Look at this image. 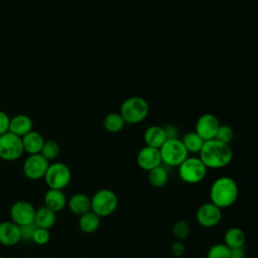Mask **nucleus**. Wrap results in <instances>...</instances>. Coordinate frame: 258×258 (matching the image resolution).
<instances>
[{"label": "nucleus", "mask_w": 258, "mask_h": 258, "mask_svg": "<svg viewBox=\"0 0 258 258\" xmlns=\"http://www.w3.org/2000/svg\"><path fill=\"white\" fill-rule=\"evenodd\" d=\"M199 154L200 159L208 169H220L226 167L233 159V150L230 144L215 138L204 141Z\"/></svg>", "instance_id": "1"}, {"label": "nucleus", "mask_w": 258, "mask_h": 258, "mask_svg": "<svg viewBox=\"0 0 258 258\" xmlns=\"http://www.w3.org/2000/svg\"><path fill=\"white\" fill-rule=\"evenodd\" d=\"M239 195L238 184L230 176H220L216 178L210 188L211 203L225 209L233 206Z\"/></svg>", "instance_id": "2"}, {"label": "nucleus", "mask_w": 258, "mask_h": 258, "mask_svg": "<svg viewBox=\"0 0 258 258\" xmlns=\"http://www.w3.org/2000/svg\"><path fill=\"white\" fill-rule=\"evenodd\" d=\"M120 115L127 124L142 122L149 113V106L145 99L137 96L127 98L120 107Z\"/></svg>", "instance_id": "3"}, {"label": "nucleus", "mask_w": 258, "mask_h": 258, "mask_svg": "<svg viewBox=\"0 0 258 258\" xmlns=\"http://www.w3.org/2000/svg\"><path fill=\"white\" fill-rule=\"evenodd\" d=\"M118 207L117 195L109 188L97 190L91 198V211L100 218L111 216Z\"/></svg>", "instance_id": "4"}, {"label": "nucleus", "mask_w": 258, "mask_h": 258, "mask_svg": "<svg viewBox=\"0 0 258 258\" xmlns=\"http://www.w3.org/2000/svg\"><path fill=\"white\" fill-rule=\"evenodd\" d=\"M159 152L162 163L171 167H177L188 156L187 150L178 138L166 139Z\"/></svg>", "instance_id": "5"}, {"label": "nucleus", "mask_w": 258, "mask_h": 258, "mask_svg": "<svg viewBox=\"0 0 258 258\" xmlns=\"http://www.w3.org/2000/svg\"><path fill=\"white\" fill-rule=\"evenodd\" d=\"M177 167L180 179L183 182L190 184L201 182L208 171V168L200 157L187 156Z\"/></svg>", "instance_id": "6"}, {"label": "nucleus", "mask_w": 258, "mask_h": 258, "mask_svg": "<svg viewBox=\"0 0 258 258\" xmlns=\"http://www.w3.org/2000/svg\"><path fill=\"white\" fill-rule=\"evenodd\" d=\"M43 178L48 188L63 189L71 182L72 172L66 163L52 162L49 163Z\"/></svg>", "instance_id": "7"}, {"label": "nucleus", "mask_w": 258, "mask_h": 258, "mask_svg": "<svg viewBox=\"0 0 258 258\" xmlns=\"http://www.w3.org/2000/svg\"><path fill=\"white\" fill-rule=\"evenodd\" d=\"M23 153L21 137L9 131L0 135V159L4 161H15Z\"/></svg>", "instance_id": "8"}, {"label": "nucleus", "mask_w": 258, "mask_h": 258, "mask_svg": "<svg viewBox=\"0 0 258 258\" xmlns=\"http://www.w3.org/2000/svg\"><path fill=\"white\" fill-rule=\"evenodd\" d=\"M49 161L45 159L40 153L28 154L22 164L23 174L30 180H38L43 178Z\"/></svg>", "instance_id": "9"}, {"label": "nucleus", "mask_w": 258, "mask_h": 258, "mask_svg": "<svg viewBox=\"0 0 258 258\" xmlns=\"http://www.w3.org/2000/svg\"><path fill=\"white\" fill-rule=\"evenodd\" d=\"M34 206L27 201H17L12 204L9 210L10 219L18 226L32 224L35 216Z\"/></svg>", "instance_id": "10"}, {"label": "nucleus", "mask_w": 258, "mask_h": 258, "mask_svg": "<svg viewBox=\"0 0 258 258\" xmlns=\"http://www.w3.org/2000/svg\"><path fill=\"white\" fill-rule=\"evenodd\" d=\"M222 219V209L213 203H205L201 205L196 213L198 224L205 228H212L218 225Z\"/></svg>", "instance_id": "11"}, {"label": "nucleus", "mask_w": 258, "mask_h": 258, "mask_svg": "<svg viewBox=\"0 0 258 258\" xmlns=\"http://www.w3.org/2000/svg\"><path fill=\"white\" fill-rule=\"evenodd\" d=\"M220 121L217 116L211 113H206L201 115L195 126V132L204 140H210L214 139L216 136V133L219 129Z\"/></svg>", "instance_id": "12"}, {"label": "nucleus", "mask_w": 258, "mask_h": 258, "mask_svg": "<svg viewBox=\"0 0 258 258\" xmlns=\"http://www.w3.org/2000/svg\"><path fill=\"white\" fill-rule=\"evenodd\" d=\"M136 161L138 166L146 171L160 165L162 163L159 148L151 147L145 145L142 147L136 156Z\"/></svg>", "instance_id": "13"}, {"label": "nucleus", "mask_w": 258, "mask_h": 258, "mask_svg": "<svg viewBox=\"0 0 258 258\" xmlns=\"http://www.w3.org/2000/svg\"><path fill=\"white\" fill-rule=\"evenodd\" d=\"M21 241L19 226L14 222L3 221L0 223V244L6 247L15 246Z\"/></svg>", "instance_id": "14"}, {"label": "nucleus", "mask_w": 258, "mask_h": 258, "mask_svg": "<svg viewBox=\"0 0 258 258\" xmlns=\"http://www.w3.org/2000/svg\"><path fill=\"white\" fill-rule=\"evenodd\" d=\"M43 202L46 208L53 211L54 213H57L64 209L68 200L62 189L48 188V190L44 194Z\"/></svg>", "instance_id": "15"}, {"label": "nucleus", "mask_w": 258, "mask_h": 258, "mask_svg": "<svg viewBox=\"0 0 258 258\" xmlns=\"http://www.w3.org/2000/svg\"><path fill=\"white\" fill-rule=\"evenodd\" d=\"M33 123L31 118L25 114H17L10 118L9 132L22 137L26 133L32 130Z\"/></svg>", "instance_id": "16"}, {"label": "nucleus", "mask_w": 258, "mask_h": 258, "mask_svg": "<svg viewBox=\"0 0 258 258\" xmlns=\"http://www.w3.org/2000/svg\"><path fill=\"white\" fill-rule=\"evenodd\" d=\"M166 139L167 137L164 127L158 125H152L148 127L143 134V140L145 142V145L155 148H160Z\"/></svg>", "instance_id": "17"}, {"label": "nucleus", "mask_w": 258, "mask_h": 258, "mask_svg": "<svg viewBox=\"0 0 258 258\" xmlns=\"http://www.w3.org/2000/svg\"><path fill=\"white\" fill-rule=\"evenodd\" d=\"M21 141L24 152L28 154H35L40 152L44 143V138L39 132L31 130L21 137Z\"/></svg>", "instance_id": "18"}, {"label": "nucleus", "mask_w": 258, "mask_h": 258, "mask_svg": "<svg viewBox=\"0 0 258 258\" xmlns=\"http://www.w3.org/2000/svg\"><path fill=\"white\" fill-rule=\"evenodd\" d=\"M67 205L73 214L77 216H81L91 211V198L86 194L78 192L73 195L69 199V201L67 202Z\"/></svg>", "instance_id": "19"}, {"label": "nucleus", "mask_w": 258, "mask_h": 258, "mask_svg": "<svg viewBox=\"0 0 258 258\" xmlns=\"http://www.w3.org/2000/svg\"><path fill=\"white\" fill-rule=\"evenodd\" d=\"M55 221H56V213L49 210L45 206L35 210L33 223L35 224L36 227L49 230L55 224Z\"/></svg>", "instance_id": "20"}, {"label": "nucleus", "mask_w": 258, "mask_h": 258, "mask_svg": "<svg viewBox=\"0 0 258 258\" xmlns=\"http://www.w3.org/2000/svg\"><path fill=\"white\" fill-rule=\"evenodd\" d=\"M79 217V228L82 232L91 234L99 229L101 224V218L93 211H89Z\"/></svg>", "instance_id": "21"}, {"label": "nucleus", "mask_w": 258, "mask_h": 258, "mask_svg": "<svg viewBox=\"0 0 258 258\" xmlns=\"http://www.w3.org/2000/svg\"><path fill=\"white\" fill-rule=\"evenodd\" d=\"M246 241V236L244 231L238 227L229 228L224 235V244L230 249L243 247Z\"/></svg>", "instance_id": "22"}, {"label": "nucleus", "mask_w": 258, "mask_h": 258, "mask_svg": "<svg viewBox=\"0 0 258 258\" xmlns=\"http://www.w3.org/2000/svg\"><path fill=\"white\" fill-rule=\"evenodd\" d=\"M125 121L120 115V113H110L106 115L103 121V126L109 133H118L123 130L125 126Z\"/></svg>", "instance_id": "23"}, {"label": "nucleus", "mask_w": 258, "mask_h": 258, "mask_svg": "<svg viewBox=\"0 0 258 258\" xmlns=\"http://www.w3.org/2000/svg\"><path fill=\"white\" fill-rule=\"evenodd\" d=\"M148 181L152 186L161 187L168 181V172L161 164L148 171Z\"/></svg>", "instance_id": "24"}, {"label": "nucleus", "mask_w": 258, "mask_h": 258, "mask_svg": "<svg viewBox=\"0 0 258 258\" xmlns=\"http://www.w3.org/2000/svg\"><path fill=\"white\" fill-rule=\"evenodd\" d=\"M181 142L188 153H199L204 144V140L195 131L185 133L181 139Z\"/></svg>", "instance_id": "25"}, {"label": "nucleus", "mask_w": 258, "mask_h": 258, "mask_svg": "<svg viewBox=\"0 0 258 258\" xmlns=\"http://www.w3.org/2000/svg\"><path fill=\"white\" fill-rule=\"evenodd\" d=\"M59 152H60V148H59V145L56 141H54V140H44V143H43L39 153L45 159L50 161V160L55 159L58 156Z\"/></svg>", "instance_id": "26"}, {"label": "nucleus", "mask_w": 258, "mask_h": 258, "mask_svg": "<svg viewBox=\"0 0 258 258\" xmlns=\"http://www.w3.org/2000/svg\"><path fill=\"white\" fill-rule=\"evenodd\" d=\"M207 258H230V248L224 243H216L209 248Z\"/></svg>", "instance_id": "27"}, {"label": "nucleus", "mask_w": 258, "mask_h": 258, "mask_svg": "<svg viewBox=\"0 0 258 258\" xmlns=\"http://www.w3.org/2000/svg\"><path fill=\"white\" fill-rule=\"evenodd\" d=\"M172 234L175 240L184 241L189 234V225L184 220H177L172 226Z\"/></svg>", "instance_id": "28"}, {"label": "nucleus", "mask_w": 258, "mask_h": 258, "mask_svg": "<svg viewBox=\"0 0 258 258\" xmlns=\"http://www.w3.org/2000/svg\"><path fill=\"white\" fill-rule=\"evenodd\" d=\"M233 138H234V131H233V129L230 126H228V125L220 124L219 129H218V131L216 133L215 139H217L219 141H222L224 143L230 144V142L233 140Z\"/></svg>", "instance_id": "29"}, {"label": "nucleus", "mask_w": 258, "mask_h": 258, "mask_svg": "<svg viewBox=\"0 0 258 258\" xmlns=\"http://www.w3.org/2000/svg\"><path fill=\"white\" fill-rule=\"evenodd\" d=\"M49 239H50V233L48 229L36 227L33 232L31 241H33L36 245H45L49 241Z\"/></svg>", "instance_id": "30"}, {"label": "nucleus", "mask_w": 258, "mask_h": 258, "mask_svg": "<svg viewBox=\"0 0 258 258\" xmlns=\"http://www.w3.org/2000/svg\"><path fill=\"white\" fill-rule=\"evenodd\" d=\"M35 228H36V226L34 223L24 225V226H19L21 241H31Z\"/></svg>", "instance_id": "31"}, {"label": "nucleus", "mask_w": 258, "mask_h": 258, "mask_svg": "<svg viewBox=\"0 0 258 258\" xmlns=\"http://www.w3.org/2000/svg\"><path fill=\"white\" fill-rule=\"evenodd\" d=\"M185 251V245L181 240H175L171 245V253L175 257H180Z\"/></svg>", "instance_id": "32"}, {"label": "nucleus", "mask_w": 258, "mask_h": 258, "mask_svg": "<svg viewBox=\"0 0 258 258\" xmlns=\"http://www.w3.org/2000/svg\"><path fill=\"white\" fill-rule=\"evenodd\" d=\"M9 122L10 117L8 116V114L0 110V135L9 131Z\"/></svg>", "instance_id": "33"}, {"label": "nucleus", "mask_w": 258, "mask_h": 258, "mask_svg": "<svg viewBox=\"0 0 258 258\" xmlns=\"http://www.w3.org/2000/svg\"><path fill=\"white\" fill-rule=\"evenodd\" d=\"M244 257H245V252L243 250V247L230 249V258H244Z\"/></svg>", "instance_id": "34"}, {"label": "nucleus", "mask_w": 258, "mask_h": 258, "mask_svg": "<svg viewBox=\"0 0 258 258\" xmlns=\"http://www.w3.org/2000/svg\"><path fill=\"white\" fill-rule=\"evenodd\" d=\"M164 130H165L167 139L177 138V130H176L175 127H173V126H166V127H164Z\"/></svg>", "instance_id": "35"}, {"label": "nucleus", "mask_w": 258, "mask_h": 258, "mask_svg": "<svg viewBox=\"0 0 258 258\" xmlns=\"http://www.w3.org/2000/svg\"><path fill=\"white\" fill-rule=\"evenodd\" d=\"M0 258H3V257H2V256H1V255H0Z\"/></svg>", "instance_id": "36"}]
</instances>
